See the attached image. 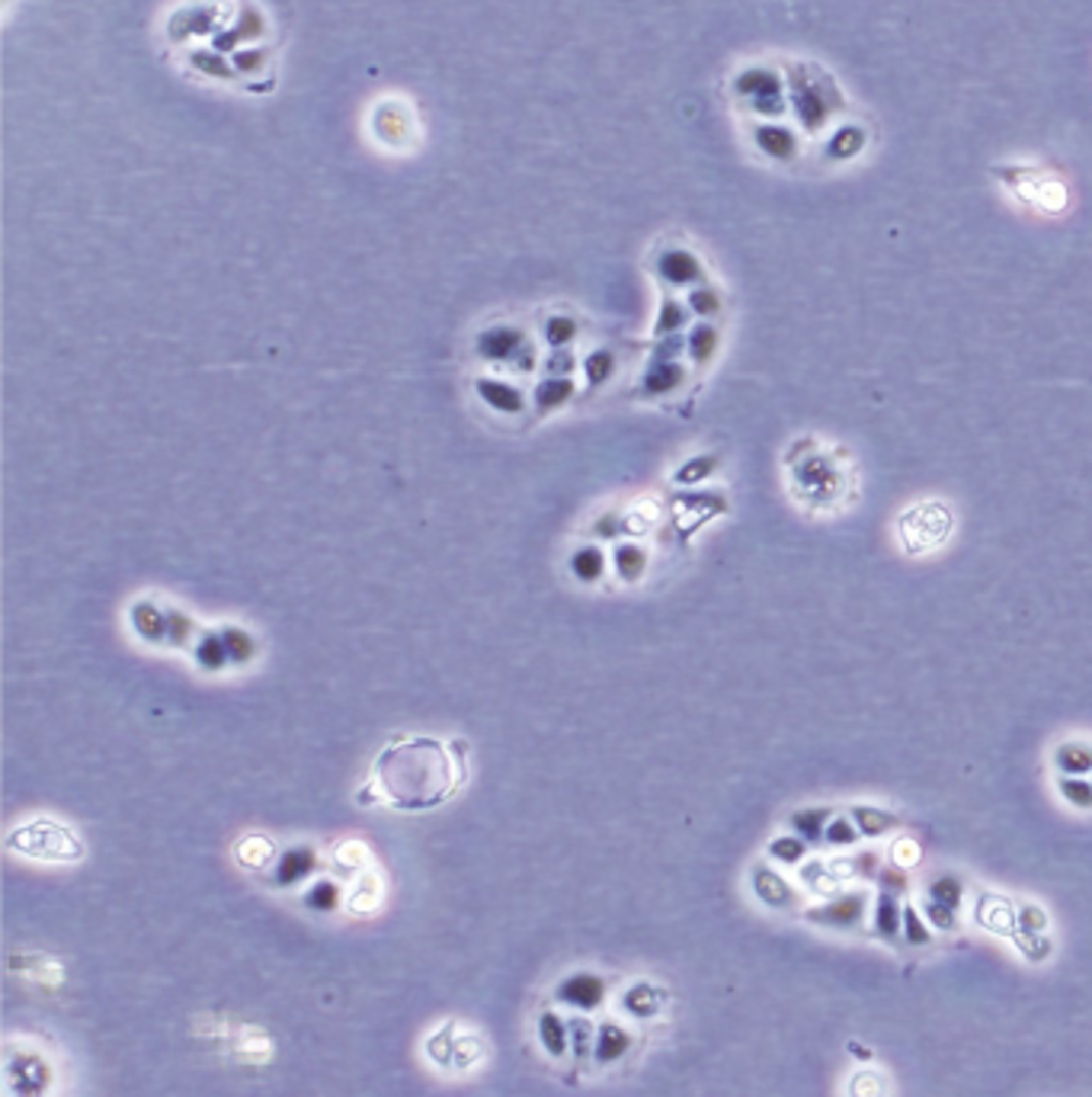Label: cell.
Wrapping results in <instances>:
<instances>
[{
	"mask_svg": "<svg viewBox=\"0 0 1092 1097\" xmlns=\"http://www.w3.org/2000/svg\"><path fill=\"white\" fill-rule=\"evenodd\" d=\"M539 1037H542V1043H545V1049H548L551 1056H564V1049H567V1030H564L561 1017L542 1014V1020H539Z\"/></svg>",
	"mask_w": 1092,
	"mask_h": 1097,
	"instance_id": "cell-29",
	"label": "cell"
},
{
	"mask_svg": "<svg viewBox=\"0 0 1092 1097\" xmlns=\"http://www.w3.org/2000/svg\"><path fill=\"white\" fill-rule=\"evenodd\" d=\"M132 623L144 639H161L164 635V616L157 613L154 604H135L132 610Z\"/></svg>",
	"mask_w": 1092,
	"mask_h": 1097,
	"instance_id": "cell-31",
	"label": "cell"
},
{
	"mask_svg": "<svg viewBox=\"0 0 1092 1097\" xmlns=\"http://www.w3.org/2000/svg\"><path fill=\"white\" fill-rule=\"evenodd\" d=\"M919 861H923V847H919L913 838L894 841V847H891V864H894V867L910 870V867H916Z\"/></svg>",
	"mask_w": 1092,
	"mask_h": 1097,
	"instance_id": "cell-42",
	"label": "cell"
},
{
	"mask_svg": "<svg viewBox=\"0 0 1092 1097\" xmlns=\"http://www.w3.org/2000/svg\"><path fill=\"white\" fill-rule=\"evenodd\" d=\"M865 915V895H856L849 892L843 898H833L827 905H817V909L805 912V918L811 924H820V927H839V931H846V927H856Z\"/></svg>",
	"mask_w": 1092,
	"mask_h": 1097,
	"instance_id": "cell-10",
	"label": "cell"
},
{
	"mask_svg": "<svg viewBox=\"0 0 1092 1097\" xmlns=\"http://www.w3.org/2000/svg\"><path fill=\"white\" fill-rule=\"evenodd\" d=\"M868 148V129L862 123H836L823 135V158L833 164H849Z\"/></svg>",
	"mask_w": 1092,
	"mask_h": 1097,
	"instance_id": "cell-9",
	"label": "cell"
},
{
	"mask_svg": "<svg viewBox=\"0 0 1092 1097\" xmlns=\"http://www.w3.org/2000/svg\"><path fill=\"white\" fill-rule=\"evenodd\" d=\"M612 372H616V356L609 350H596L587 356V383L590 386H602Z\"/></svg>",
	"mask_w": 1092,
	"mask_h": 1097,
	"instance_id": "cell-34",
	"label": "cell"
},
{
	"mask_svg": "<svg viewBox=\"0 0 1092 1097\" xmlns=\"http://www.w3.org/2000/svg\"><path fill=\"white\" fill-rule=\"evenodd\" d=\"M926 918H929V924L939 927V931H952V927L958 924L952 905H945V902H939V898H932V895H929V902H926Z\"/></svg>",
	"mask_w": 1092,
	"mask_h": 1097,
	"instance_id": "cell-47",
	"label": "cell"
},
{
	"mask_svg": "<svg viewBox=\"0 0 1092 1097\" xmlns=\"http://www.w3.org/2000/svg\"><path fill=\"white\" fill-rule=\"evenodd\" d=\"M571 369H574V356H571V353L554 350V353L548 356V372H551V376H567Z\"/></svg>",
	"mask_w": 1092,
	"mask_h": 1097,
	"instance_id": "cell-52",
	"label": "cell"
},
{
	"mask_svg": "<svg viewBox=\"0 0 1092 1097\" xmlns=\"http://www.w3.org/2000/svg\"><path fill=\"white\" fill-rule=\"evenodd\" d=\"M686 383V369L679 366L676 360H657L650 363L647 376H644V389L647 395H667L673 389H679Z\"/></svg>",
	"mask_w": 1092,
	"mask_h": 1097,
	"instance_id": "cell-17",
	"label": "cell"
},
{
	"mask_svg": "<svg viewBox=\"0 0 1092 1097\" xmlns=\"http://www.w3.org/2000/svg\"><path fill=\"white\" fill-rule=\"evenodd\" d=\"M644 568H647V553L641 545L622 542L616 548V571L622 575V581H638L644 575Z\"/></svg>",
	"mask_w": 1092,
	"mask_h": 1097,
	"instance_id": "cell-24",
	"label": "cell"
},
{
	"mask_svg": "<svg viewBox=\"0 0 1092 1097\" xmlns=\"http://www.w3.org/2000/svg\"><path fill=\"white\" fill-rule=\"evenodd\" d=\"M823 834H827L830 847H853L862 831H859V825L853 819H830V825H827V831H823Z\"/></svg>",
	"mask_w": 1092,
	"mask_h": 1097,
	"instance_id": "cell-36",
	"label": "cell"
},
{
	"mask_svg": "<svg viewBox=\"0 0 1092 1097\" xmlns=\"http://www.w3.org/2000/svg\"><path fill=\"white\" fill-rule=\"evenodd\" d=\"M225 646H228V658L231 661H247L254 655V639L244 629H225L222 632Z\"/></svg>",
	"mask_w": 1092,
	"mask_h": 1097,
	"instance_id": "cell-45",
	"label": "cell"
},
{
	"mask_svg": "<svg viewBox=\"0 0 1092 1097\" xmlns=\"http://www.w3.org/2000/svg\"><path fill=\"white\" fill-rule=\"evenodd\" d=\"M1057 767L1071 777H1083L1092 771V748L1086 745H1063L1057 751Z\"/></svg>",
	"mask_w": 1092,
	"mask_h": 1097,
	"instance_id": "cell-25",
	"label": "cell"
},
{
	"mask_svg": "<svg viewBox=\"0 0 1092 1097\" xmlns=\"http://www.w3.org/2000/svg\"><path fill=\"white\" fill-rule=\"evenodd\" d=\"M849 819L859 825V831L865 834V838H878V834L897 828V816L884 813V808H875V805H856L853 813H849Z\"/></svg>",
	"mask_w": 1092,
	"mask_h": 1097,
	"instance_id": "cell-20",
	"label": "cell"
},
{
	"mask_svg": "<svg viewBox=\"0 0 1092 1097\" xmlns=\"http://www.w3.org/2000/svg\"><path fill=\"white\" fill-rule=\"evenodd\" d=\"M270 853H273V844L266 838H247L237 844V861L244 867H263L270 861Z\"/></svg>",
	"mask_w": 1092,
	"mask_h": 1097,
	"instance_id": "cell-33",
	"label": "cell"
},
{
	"mask_svg": "<svg viewBox=\"0 0 1092 1097\" xmlns=\"http://www.w3.org/2000/svg\"><path fill=\"white\" fill-rule=\"evenodd\" d=\"M577 338V321L571 315H551L545 321V341L551 350H564Z\"/></svg>",
	"mask_w": 1092,
	"mask_h": 1097,
	"instance_id": "cell-30",
	"label": "cell"
},
{
	"mask_svg": "<svg viewBox=\"0 0 1092 1097\" xmlns=\"http://www.w3.org/2000/svg\"><path fill=\"white\" fill-rule=\"evenodd\" d=\"M749 138H754V148L775 164H791L801 155V132L782 119H757L749 126Z\"/></svg>",
	"mask_w": 1092,
	"mask_h": 1097,
	"instance_id": "cell-6",
	"label": "cell"
},
{
	"mask_svg": "<svg viewBox=\"0 0 1092 1097\" xmlns=\"http://www.w3.org/2000/svg\"><path fill=\"white\" fill-rule=\"evenodd\" d=\"M189 64L192 68H199L202 71V75H209V78H231V61H225L222 58V52H206V49H196V52H192L189 55Z\"/></svg>",
	"mask_w": 1092,
	"mask_h": 1097,
	"instance_id": "cell-32",
	"label": "cell"
},
{
	"mask_svg": "<svg viewBox=\"0 0 1092 1097\" xmlns=\"http://www.w3.org/2000/svg\"><path fill=\"white\" fill-rule=\"evenodd\" d=\"M782 75L788 90V113L794 116L798 129L811 138L827 135L836 119L846 113V93L839 81L823 64L808 58L785 61Z\"/></svg>",
	"mask_w": 1092,
	"mask_h": 1097,
	"instance_id": "cell-2",
	"label": "cell"
},
{
	"mask_svg": "<svg viewBox=\"0 0 1092 1097\" xmlns=\"http://www.w3.org/2000/svg\"><path fill=\"white\" fill-rule=\"evenodd\" d=\"M875 924H878V934L888 937V940L897 937V931L904 927V915H901V909H897V898H894L891 892H884V895L878 898Z\"/></svg>",
	"mask_w": 1092,
	"mask_h": 1097,
	"instance_id": "cell-27",
	"label": "cell"
},
{
	"mask_svg": "<svg viewBox=\"0 0 1092 1097\" xmlns=\"http://www.w3.org/2000/svg\"><path fill=\"white\" fill-rule=\"evenodd\" d=\"M234 30L240 33V39H257V36H263L266 23H263L260 10L244 7V10H240V19H237V27H234Z\"/></svg>",
	"mask_w": 1092,
	"mask_h": 1097,
	"instance_id": "cell-49",
	"label": "cell"
},
{
	"mask_svg": "<svg viewBox=\"0 0 1092 1097\" xmlns=\"http://www.w3.org/2000/svg\"><path fill=\"white\" fill-rule=\"evenodd\" d=\"M712 472H715V456H695L676 472V482L679 485H695V482H706Z\"/></svg>",
	"mask_w": 1092,
	"mask_h": 1097,
	"instance_id": "cell-40",
	"label": "cell"
},
{
	"mask_svg": "<svg viewBox=\"0 0 1092 1097\" xmlns=\"http://www.w3.org/2000/svg\"><path fill=\"white\" fill-rule=\"evenodd\" d=\"M830 819H833L830 808H801V813L791 816V825H794V831L801 834V838L817 841L823 834V822H830Z\"/></svg>",
	"mask_w": 1092,
	"mask_h": 1097,
	"instance_id": "cell-26",
	"label": "cell"
},
{
	"mask_svg": "<svg viewBox=\"0 0 1092 1097\" xmlns=\"http://www.w3.org/2000/svg\"><path fill=\"white\" fill-rule=\"evenodd\" d=\"M526 338L522 331L516 327H506V324H497V327H488L477 338V353L484 356V360L491 363H506V360H516V353L526 350Z\"/></svg>",
	"mask_w": 1092,
	"mask_h": 1097,
	"instance_id": "cell-11",
	"label": "cell"
},
{
	"mask_svg": "<svg viewBox=\"0 0 1092 1097\" xmlns=\"http://www.w3.org/2000/svg\"><path fill=\"white\" fill-rule=\"evenodd\" d=\"M794 488L805 494L811 504H827V500H833L843 488V479H839V469L833 459L827 456H814V459H805V463H794Z\"/></svg>",
	"mask_w": 1092,
	"mask_h": 1097,
	"instance_id": "cell-7",
	"label": "cell"
},
{
	"mask_svg": "<svg viewBox=\"0 0 1092 1097\" xmlns=\"http://www.w3.org/2000/svg\"><path fill=\"white\" fill-rule=\"evenodd\" d=\"M686 305H689V312H692L695 318L712 321V318L721 315L724 299H721V293L715 290L712 282H698V286H692V290L686 293Z\"/></svg>",
	"mask_w": 1092,
	"mask_h": 1097,
	"instance_id": "cell-18",
	"label": "cell"
},
{
	"mask_svg": "<svg viewBox=\"0 0 1092 1097\" xmlns=\"http://www.w3.org/2000/svg\"><path fill=\"white\" fill-rule=\"evenodd\" d=\"M571 395H574L571 379L567 376H551L536 389V404H539V411H554V408H564V404L571 401Z\"/></svg>",
	"mask_w": 1092,
	"mask_h": 1097,
	"instance_id": "cell-22",
	"label": "cell"
},
{
	"mask_svg": "<svg viewBox=\"0 0 1092 1097\" xmlns=\"http://www.w3.org/2000/svg\"><path fill=\"white\" fill-rule=\"evenodd\" d=\"M571 571L577 575V581H584V584L599 581V578H602V571H605V556H602V548H599V545H580L577 553L571 556Z\"/></svg>",
	"mask_w": 1092,
	"mask_h": 1097,
	"instance_id": "cell-19",
	"label": "cell"
},
{
	"mask_svg": "<svg viewBox=\"0 0 1092 1097\" xmlns=\"http://www.w3.org/2000/svg\"><path fill=\"white\" fill-rule=\"evenodd\" d=\"M231 64L240 71V75H254V71H260L266 64V52L257 49V45L254 49H237V52H231Z\"/></svg>",
	"mask_w": 1092,
	"mask_h": 1097,
	"instance_id": "cell-48",
	"label": "cell"
},
{
	"mask_svg": "<svg viewBox=\"0 0 1092 1097\" xmlns=\"http://www.w3.org/2000/svg\"><path fill=\"white\" fill-rule=\"evenodd\" d=\"M849 1049H853V1056H856V1059H862V1062H868V1059H871V1049H865V1046H856V1043H853Z\"/></svg>",
	"mask_w": 1092,
	"mask_h": 1097,
	"instance_id": "cell-54",
	"label": "cell"
},
{
	"mask_svg": "<svg viewBox=\"0 0 1092 1097\" xmlns=\"http://www.w3.org/2000/svg\"><path fill=\"white\" fill-rule=\"evenodd\" d=\"M481 401H488L494 411L500 414H519L522 411V395L516 386L509 383H500V379H477L474 383Z\"/></svg>",
	"mask_w": 1092,
	"mask_h": 1097,
	"instance_id": "cell-14",
	"label": "cell"
},
{
	"mask_svg": "<svg viewBox=\"0 0 1092 1097\" xmlns=\"http://www.w3.org/2000/svg\"><path fill=\"white\" fill-rule=\"evenodd\" d=\"M199 661L209 667V671H218L225 661H228V646L222 635H206L199 642Z\"/></svg>",
	"mask_w": 1092,
	"mask_h": 1097,
	"instance_id": "cell-38",
	"label": "cell"
},
{
	"mask_svg": "<svg viewBox=\"0 0 1092 1097\" xmlns=\"http://www.w3.org/2000/svg\"><path fill=\"white\" fill-rule=\"evenodd\" d=\"M375 771L388 802L404 813H423L446 802L458 780L446 748L433 738H410L388 748Z\"/></svg>",
	"mask_w": 1092,
	"mask_h": 1097,
	"instance_id": "cell-1",
	"label": "cell"
},
{
	"mask_svg": "<svg viewBox=\"0 0 1092 1097\" xmlns=\"http://www.w3.org/2000/svg\"><path fill=\"white\" fill-rule=\"evenodd\" d=\"M897 530H901L907 553L919 556V553H929V548L945 542V536L952 533V514H949V508L932 504L929 500V504L910 508L901 517V523H897Z\"/></svg>",
	"mask_w": 1092,
	"mask_h": 1097,
	"instance_id": "cell-5",
	"label": "cell"
},
{
	"mask_svg": "<svg viewBox=\"0 0 1092 1097\" xmlns=\"http://www.w3.org/2000/svg\"><path fill=\"white\" fill-rule=\"evenodd\" d=\"M801 879H805L808 889H814L817 895H827V892L836 889L833 867H823V864H808L805 870H801Z\"/></svg>",
	"mask_w": 1092,
	"mask_h": 1097,
	"instance_id": "cell-35",
	"label": "cell"
},
{
	"mask_svg": "<svg viewBox=\"0 0 1092 1097\" xmlns=\"http://www.w3.org/2000/svg\"><path fill=\"white\" fill-rule=\"evenodd\" d=\"M754 892L769 909H794L798 905V892L769 867H754Z\"/></svg>",
	"mask_w": 1092,
	"mask_h": 1097,
	"instance_id": "cell-12",
	"label": "cell"
},
{
	"mask_svg": "<svg viewBox=\"0 0 1092 1097\" xmlns=\"http://www.w3.org/2000/svg\"><path fill=\"white\" fill-rule=\"evenodd\" d=\"M904 934H907V940H910L913 947H926V944L932 940L926 921L919 918L916 909H907V912H904Z\"/></svg>",
	"mask_w": 1092,
	"mask_h": 1097,
	"instance_id": "cell-46",
	"label": "cell"
},
{
	"mask_svg": "<svg viewBox=\"0 0 1092 1097\" xmlns=\"http://www.w3.org/2000/svg\"><path fill=\"white\" fill-rule=\"evenodd\" d=\"M311 870H314V853H311L308 847H295V850L282 853V864H279L276 882H279V886H292V882L305 879Z\"/></svg>",
	"mask_w": 1092,
	"mask_h": 1097,
	"instance_id": "cell-23",
	"label": "cell"
},
{
	"mask_svg": "<svg viewBox=\"0 0 1092 1097\" xmlns=\"http://www.w3.org/2000/svg\"><path fill=\"white\" fill-rule=\"evenodd\" d=\"M731 93L743 113L754 119H785L788 90L782 68L772 64H746L731 78Z\"/></svg>",
	"mask_w": 1092,
	"mask_h": 1097,
	"instance_id": "cell-3",
	"label": "cell"
},
{
	"mask_svg": "<svg viewBox=\"0 0 1092 1097\" xmlns=\"http://www.w3.org/2000/svg\"><path fill=\"white\" fill-rule=\"evenodd\" d=\"M7 844L13 850L30 853V857H42V861H78L81 857V841L75 834H71L64 825L48 822V819L16 828L7 838Z\"/></svg>",
	"mask_w": 1092,
	"mask_h": 1097,
	"instance_id": "cell-4",
	"label": "cell"
},
{
	"mask_svg": "<svg viewBox=\"0 0 1092 1097\" xmlns=\"http://www.w3.org/2000/svg\"><path fill=\"white\" fill-rule=\"evenodd\" d=\"M929 895L945 902V905H952V909H958L961 898H964V886H961V879H955V876H939L929 886Z\"/></svg>",
	"mask_w": 1092,
	"mask_h": 1097,
	"instance_id": "cell-41",
	"label": "cell"
},
{
	"mask_svg": "<svg viewBox=\"0 0 1092 1097\" xmlns=\"http://www.w3.org/2000/svg\"><path fill=\"white\" fill-rule=\"evenodd\" d=\"M1015 944H1018V950H1022L1029 960H1045L1048 950H1051L1048 940H1038V934H1018V931H1015Z\"/></svg>",
	"mask_w": 1092,
	"mask_h": 1097,
	"instance_id": "cell-51",
	"label": "cell"
},
{
	"mask_svg": "<svg viewBox=\"0 0 1092 1097\" xmlns=\"http://www.w3.org/2000/svg\"><path fill=\"white\" fill-rule=\"evenodd\" d=\"M689 315H692V312H689L686 302H679V299L667 296V299L661 302V312H657V324H653V334H657V338H670V334H679V331L686 327Z\"/></svg>",
	"mask_w": 1092,
	"mask_h": 1097,
	"instance_id": "cell-21",
	"label": "cell"
},
{
	"mask_svg": "<svg viewBox=\"0 0 1092 1097\" xmlns=\"http://www.w3.org/2000/svg\"><path fill=\"white\" fill-rule=\"evenodd\" d=\"M977 921L987 927V931L993 934H1006V937H1015L1018 931V915L1012 912V905L1000 895H984L981 905H977Z\"/></svg>",
	"mask_w": 1092,
	"mask_h": 1097,
	"instance_id": "cell-13",
	"label": "cell"
},
{
	"mask_svg": "<svg viewBox=\"0 0 1092 1097\" xmlns=\"http://www.w3.org/2000/svg\"><path fill=\"white\" fill-rule=\"evenodd\" d=\"M1018 927H1022L1026 934H1041L1048 927V915L1038 909V905H1022V912H1018Z\"/></svg>",
	"mask_w": 1092,
	"mask_h": 1097,
	"instance_id": "cell-50",
	"label": "cell"
},
{
	"mask_svg": "<svg viewBox=\"0 0 1092 1097\" xmlns=\"http://www.w3.org/2000/svg\"><path fill=\"white\" fill-rule=\"evenodd\" d=\"M602 995H605V985L596 979V975H574V979H567L561 989H557V998L567 1001L574 1008H587V1011H593L599 1005Z\"/></svg>",
	"mask_w": 1092,
	"mask_h": 1097,
	"instance_id": "cell-15",
	"label": "cell"
},
{
	"mask_svg": "<svg viewBox=\"0 0 1092 1097\" xmlns=\"http://www.w3.org/2000/svg\"><path fill=\"white\" fill-rule=\"evenodd\" d=\"M305 902L311 905V909H318V912H330V909H336V902H339V889L333 886L330 879H321L318 886H311Z\"/></svg>",
	"mask_w": 1092,
	"mask_h": 1097,
	"instance_id": "cell-43",
	"label": "cell"
},
{
	"mask_svg": "<svg viewBox=\"0 0 1092 1097\" xmlns=\"http://www.w3.org/2000/svg\"><path fill=\"white\" fill-rule=\"evenodd\" d=\"M878 876H881V886H888V889H894V892H901V889L907 886V876L901 873V867H894V870H881Z\"/></svg>",
	"mask_w": 1092,
	"mask_h": 1097,
	"instance_id": "cell-53",
	"label": "cell"
},
{
	"mask_svg": "<svg viewBox=\"0 0 1092 1097\" xmlns=\"http://www.w3.org/2000/svg\"><path fill=\"white\" fill-rule=\"evenodd\" d=\"M1060 793L1063 799L1077 805V808H1092V783L1080 780V777H1060Z\"/></svg>",
	"mask_w": 1092,
	"mask_h": 1097,
	"instance_id": "cell-39",
	"label": "cell"
},
{
	"mask_svg": "<svg viewBox=\"0 0 1092 1097\" xmlns=\"http://www.w3.org/2000/svg\"><path fill=\"white\" fill-rule=\"evenodd\" d=\"M769 853L775 857V861H782V864H798L801 857L808 853V844L801 838H775L769 844Z\"/></svg>",
	"mask_w": 1092,
	"mask_h": 1097,
	"instance_id": "cell-44",
	"label": "cell"
},
{
	"mask_svg": "<svg viewBox=\"0 0 1092 1097\" xmlns=\"http://www.w3.org/2000/svg\"><path fill=\"white\" fill-rule=\"evenodd\" d=\"M653 270H657L661 282L670 286V290H692V286L706 282V264H701V257L683 245H670L657 254V260H653Z\"/></svg>",
	"mask_w": 1092,
	"mask_h": 1097,
	"instance_id": "cell-8",
	"label": "cell"
},
{
	"mask_svg": "<svg viewBox=\"0 0 1092 1097\" xmlns=\"http://www.w3.org/2000/svg\"><path fill=\"white\" fill-rule=\"evenodd\" d=\"M625 1008H628L631 1014H638V1017H650L653 1011L661 1008V1001H657V995H653L647 985H638V989H631V992L625 995Z\"/></svg>",
	"mask_w": 1092,
	"mask_h": 1097,
	"instance_id": "cell-37",
	"label": "cell"
},
{
	"mask_svg": "<svg viewBox=\"0 0 1092 1097\" xmlns=\"http://www.w3.org/2000/svg\"><path fill=\"white\" fill-rule=\"evenodd\" d=\"M628 1043H631V1040H628V1034H625V1030H619L616 1023H602L596 1053H599V1059H602V1062H612V1059H619L622 1053H628Z\"/></svg>",
	"mask_w": 1092,
	"mask_h": 1097,
	"instance_id": "cell-28",
	"label": "cell"
},
{
	"mask_svg": "<svg viewBox=\"0 0 1092 1097\" xmlns=\"http://www.w3.org/2000/svg\"><path fill=\"white\" fill-rule=\"evenodd\" d=\"M718 344H721L718 327L712 321H698L689 331V338H686V353H689V360L695 366H706V363H712V356L718 353Z\"/></svg>",
	"mask_w": 1092,
	"mask_h": 1097,
	"instance_id": "cell-16",
	"label": "cell"
}]
</instances>
